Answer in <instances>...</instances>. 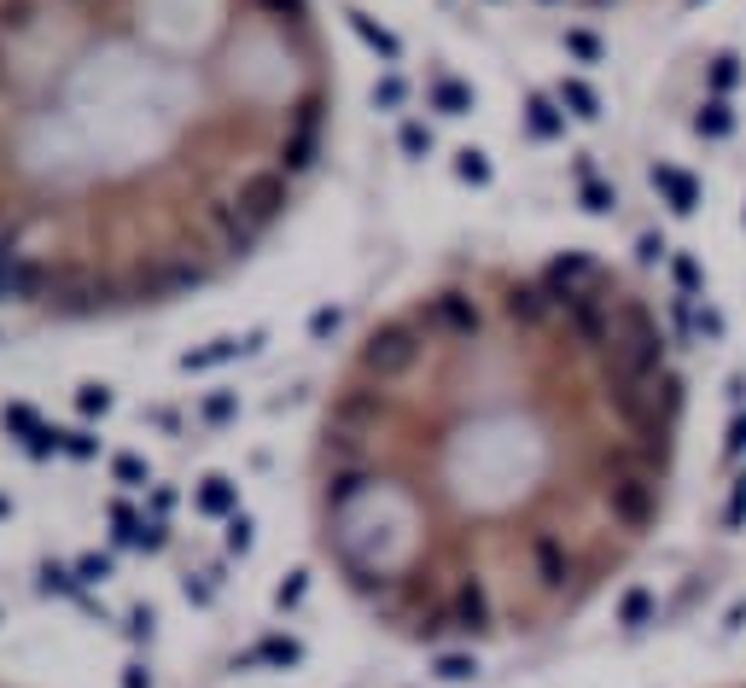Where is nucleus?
<instances>
[{"label":"nucleus","instance_id":"f03ea898","mask_svg":"<svg viewBox=\"0 0 746 688\" xmlns=\"http://www.w3.org/2000/svg\"><path fill=\"white\" fill-rule=\"evenodd\" d=\"M327 135L309 0H0V310L76 327L222 286Z\"/></svg>","mask_w":746,"mask_h":688},{"label":"nucleus","instance_id":"7ed1b4c3","mask_svg":"<svg viewBox=\"0 0 746 688\" xmlns=\"http://www.w3.org/2000/svg\"><path fill=\"white\" fill-rule=\"evenodd\" d=\"M537 6H624V0H537Z\"/></svg>","mask_w":746,"mask_h":688},{"label":"nucleus","instance_id":"f257e3e1","mask_svg":"<svg viewBox=\"0 0 746 688\" xmlns=\"http://www.w3.org/2000/svg\"><path fill=\"white\" fill-rule=\"evenodd\" d=\"M688 379L642 280L484 257L350 339L309 426V543L414 648H519L589 613L659 537Z\"/></svg>","mask_w":746,"mask_h":688}]
</instances>
